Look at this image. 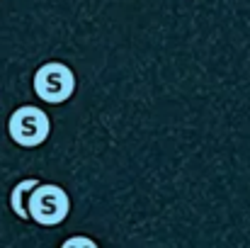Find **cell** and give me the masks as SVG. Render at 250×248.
Masks as SVG:
<instances>
[{
  "label": "cell",
  "instance_id": "cell-1",
  "mask_svg": "<svg viewBox=\"0 0 250 248\" xmlns=\"http://www.w3.org/2000/svg\"><path fill=\"white\" fill-rule=\"evenodd\" d=\"M7 134L10 139L22 146V149H34L42 146L49 134H51V119L44 110L34 107V105H22L17 107L10 119H7Z\"/></svg>",
  "mask_w": 250,
  "mask_h": 248
},
{
  "label": "cell",
  "instance_id": "cell-2",
  "mask_svg": "<svg viewBox=\"0 0 250 248\" xmlns=\"http://www.w3.org/2000/svg\"><path fill=\"white\" fill-rule=\"evenodd\" d=\"M71 212V197L54 182H39L29 195V219L42 226H59Z\"/></svg>",
  "mask_w": 250,
  "mask_h": 248
},
{
  "label": "cell",
  "instance_id": "cell-3",
  "mask_svg": "<svg viewBox=\"0 0 250 248\" xmlns=\"http://www.w3.org/2000/svg\"><path fill=\"white\" fill-rule=\"evenodd\" d=\"M76 92V76L61 61H49L34 73V95L49 105H61Z\"/></svg>",
  "mask_w": 250,
  "mask_h": 248
},
{
  "label": "cell",
  "instance_id": "cell-4",
  "mask_svg": "<svg viewBox=\"0 0 250 248\" xmlns=\"http://www.w3.org/2000/svg\"><path fill=\"white\" fill-rule=\"evenodd\" d=\"M37 185H39L37 178H27V180H20L12 187V192H10V207H12V212L20 219H29V195H32V190Z\"/></svg>",
  "mask_w": 250,
  "mask_h": 248
},
{
  "label": "cell",
  "instance_id": "cell-5",
  "mask_svg": "<svg viewBox=\"0 0 250 248\" xmlns=\"http://www.w3.org/2000/svg\"><path fill=\"white\" fill-rule=\"evenodd\" d=\"M61 248H100L90 236H71V239H66Z\"/></svg>",
  "mask_w": 250,
  "mask_h": 248
}]
</instances>
